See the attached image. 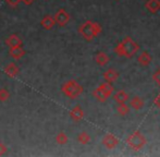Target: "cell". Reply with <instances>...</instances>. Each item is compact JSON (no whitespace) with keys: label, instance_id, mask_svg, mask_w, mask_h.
Listing matches in <instances>:
<instances>
[{"label":"cell","instance_id":"cell-16","mask_svg":"<svg viewBox=\"0 0 160 157\" xmlns=\"http://www.w3.org/2000/svg\"><path fill=\"white\" fill-rule=\"evenodd\" d=\"M98 87H99V89H100V91L102 92V93L105 94V95L107 96L108 98H109L110 96L112 95V93H113V91H114L112 84H111V83H109V82L102 83V84H100Z\"/></svg>","mask_w":160,"mask_h":157},{"label":"cell","instance_id":"cell-5","mask_svg":"<svg viewBox=\"0 0 160 157\" xmlns=\"http://www.w3.org/2000/svg\"><path fill=\"white\" fill-rule=\"evenodd\" d=\"M53 19H55L56 23L62 28V26H65L68 23H69L71 18H70V14L64 10V9H59V10L56 12Z\"/></svg>","mask_w":160,"mask_h":157},{"label":"cell","instance_id":"cell-17","mask_svg":"<svg viewBox=\"0 0 160 157\" xmlns=\"http://www.w3.org/2000/svg\"><path fill=\"white\" fill-rule=\"evenodd\" d=\"M113 99L116 100L117 104H122V103H127L128 100V94L124 91H118L114 93Z\"/></svg>","mask_w":160,"mask_h":157},{"label":"cell","instance_id":"cell-21","mask_svg":"<svg viewBox=\"0 0 160 157\" xmlns=\"http://www.w3.org/2000/svg\"><path fill=\"white\" fill-rule=\"evenodd\" d=\"M68 141H69V138H68V135L64 133V132H59V133L56 135V142H57L59 145L67 144Z\"/></svg>","mask_w":160,"mask_h":157},{"label":"cell","instance_id":"cell-20","mask_svg":"<svg viewBox=\"0 0 160 157\" xmlns=\"http://www.w3.org/2000/svg\"><path fill=\"white\" fill-rule=\"evenodd\" d=\"M93 96L96 98L98 102H100V103H105L106 100L108 99V97L105 95V94L102 93V92L99 89V87H97V89H94V92H93Z\"/></svg>","mask_w":160,"mask_h":157},{"label":"cell","instance_id":"cell-6","mask_svg":"<svg viewBox=\"0 0 160 157\" xmlns=\"http://www.w3.org/2000/svg\"><path fill=\"white\" fill-rule=\"evenodd\" d=\"M102 144H103V146H106L107 149H114V147L119 144V140L113 134L107 133L102 139Z\"/></svg>","mask_w":160,"mask_h":157},{"label":"cell","instance_id":"cell-7","mask_svg":"<svg viewBox=\"0 0 160 157\" xmlns=\"http://www.w3.org/2000/svg\"><path fill=\"white\" fill-rule=\"evenodd\" d=\"M83 117H84V110H83L80 105H76V106L73 107V109L70 111V118L73 121H75V122L81 121L83 119Z\"/></svg>","mask_w":160,"mask_h":157},{"label":"cell","instance_id":"cell-28","mask_svg":"<svg viewBox=\"0 0 160 157\" xmlns=\"http://www.w3.org/2000/svg\"><path fill=\"white\" fill-rule=\"evenodd\" d=\"M21 1H23L24 4H26V6H30V4H32L35 0H21Z\"/></svg>","mask_w":160,"mask_h":157},{"label":"cell","instance_id":"cell-25","mask_svg":"<svg viewBox=\"0 0 160 157\" xmlns=\"http://www.w3.org/2000/svg\"><path fill=\"white\" fill-rule=\"evenodd\" d=\"M6 2L10 7H12V8H15V7L19 6V3L21 2V0H6Z\"/></svg>","mask_w":160,"mask_h":157},{"label":"cell","instance_id":"cell-8","mask_svg":"<svg viewBox=\"0 0 160 157\" xmlns=\"http://www.w3.org/2000/svg\"><path fill=\"white\" fill-rule=\"evenodd\" d=\"M56 24V21L55 19H53L52 15L48 14V15H45L44 18L42 19V21H40V25H42V28H44V30H51V28L55 26Z\"/></svg>","mask_w":160,"mask_h":157},{"label":"cell","instance_id":"cell-24","mask_svg":"<svg viewBox=\"0 0 160 157\" xmlns=\"http://www.w3.org/2000/svg\"><path fill=\"white\" fill-rule=\"evenodd\" d=\"M152 80L155 81V83H156L158 86H160V69H158V70L152 74Z\"/></svg>","mask_w":160,"mask_h":157},{"label":"cell","instance_id":"cell-11","mask_svg":"<svg viewBox=\"0 0 160 157\" xmlns=\"http://www.w3.org/2000/svg\"><path fill=\"white\" fill-rule=\"evenodd\" d=\"M9 55L13 58V59H21L24 55H25V50L22 48L21 46H18V47H10L9 49Z\"/></svg>","mask_w":160,"mask_h":157},{"label":"cell","instance_id":"cell-9","mask_svg":"<svg viewBox=\"0 0 160 157\" xmlns=\"http://www.w3.org/2000/svg\"><path fill=\"white\" fill-rule=\"evenodd\" d=\"M102 75H103V78L106 80V82H109V83L116 82L119 78V73L117 72L116 69H112V68H110V69H108L107 71H105Z\"/></svg>","mask_w":160,"mask_h":157},{"label":"cell","instance_id":"cell-27","mask_svg":"<svg viewBox=\"0 0 160 157\" xmlns=\"http://www.w3.org/2000/svg\"><path fill=\"white\" fill-rule=\"evenodd\" d=\"M155 105L160 108V94H159L158 96H157L156 98H155Z\"/></svg>","mask_w":160,"mask_h":157},{"label":"cell","instance_id":"cell-19","mask_svg":"<svg viewBox=\"0 0 160 157\" xmlns=\"http://www.w3.org/2000/svg\"><path fill=\"white\" fill-rule=\"evenodd\" d=\"M78 141L81 143V144L86 145V144H88V143L91 142V136H89V134L87 133V132L83 131L78 135Z\"/></svg>","mask_w":160,"mask_h":157},{"label":"cell","instance_id":"cell-3","mask_svg":"<svg viewBox=\"0 0 160 157\" xmlns=\"http://www.w3.org/2000/svg\"><path fill=\"white\" fill-rule=\"evenodd\" d=\"M61 91L67 97L69 98H78L83 93V86L74 80H69L61 86Z\"/></svg>","mask_w":160,"mask_h":157},{"label":"cell","instance_id":"cell-26","mask_svg":"<svg viewBox=\"0 0 160 157\" xmlns=\"http://www.w3.org/2000/svg\"><path fill=\"white\" fill-rule=\"evenodd\" d=\"M8 152V147L3 144V143L0 142V156L1 155H4V154Z\"/></svg>","mask_w":160,"mask_h":157},{"label":"cell","instance_id":"cell-13","mask_svg":"<svg viewBox=\"0 0 160 157\" xmlns=\"http://www.w3.org/2000/svg\"><path fill=\"white\" fill-rule=\"evenodd\" d=\"M152 57L150 56L149 53H147V51H144V53H142L141 55L138 56V58H137V61H138V63L141 64V66L143 67H147L150 64V62H152Z\"/></svg>","mask_w":160,"mask_h":157},{"label":"cell","instance_id":"cell-15","mask_svg":"<svg viewBox=\"0 0 160 157\" xmlns=\"http://www.w3.org/2000/svg\"><path fill=\"white\" fill-rule=\"evenodd\" d=\"M6 44L9 47H18V46H22V39L20 38L18 35L12 34L6 39Z\"/></svg>","mask_w":160,"mask_h":157},{"label":"cell","instance_id":"cell-10","mask_svg":"<svg viewBox=\"0 0 160 157\" xmlns=\"http://www.w3.org/2000/svg\"><path fill=\"white\" fill-rule=\"evenodd\" d=\"M3 71H4V73H6L8 77H10V78H17L18 77V74H19V68L17 67V64L15 63H13V62H11V63H9V64H7L6 67H4V69H3Z\"/></svg>","mask_w":160,"mask_h":157},{"label":"cell","instance_id":"cell-12","mask_svg":"<svg viewBox=\"0 0 160 157\" xmlns=\"http://www.w3.org/2000/svg\"><path fill=\"white\" fill-rule=\"evenodd\" d=\"M145 8L149 12L157 13L160 10V0H147L145 3Z\"/></svg>","mask_w":160,"mask_h":157},{"label":"cell","instance_id":"cell-1","mask_svg":"<svg viewBox=\"0 0 160 157\" xmlns=\"http://www.w3.org/2000/svg\"><path fill=\"white\" fill-rule=\"evenodd\" d=\"M138 50H139V45L136 42H134L130 36L125 37L114 48V53L119 57H125V58H132Z\"/></svg>","mask_w":160,"mask_h":157},{"label":"cell","instance_id":"cell-23","mask_svg":"<svg viewBox=\"0 0 160 157\" xmlns=\"http://www.w3.org/2000/svg\"><path fill=\"white\" fill-rule=\"evenodd\" d=\"M10 97V93L7 89H0V102L4 103L9 99Z\"/></svg>","mask_w":160,"mask_h":157},{"label":"cell","instance_id":"cell-2","mask_svg":"<svg viewBox=\"0 0 160 157\" xmlns=\"http://www.w3.org/2000/svg\"><path fill=\"white\" fill-rule=\"evenodd\" d=\"M102 31L100 24L93 21H86L78 28V33L83 36V38L86 39L87 42L93 40L97 35H99Z\"/></svg>","mask_w":160,"mask_h":157},{"label":"cell","instance_id":"cell-4","mask_svg":"<svg viewBox=\"0 0 160 157\" xmlns=\"http://www.w3.org/2000/svg\"><path fill=\"white\" fill-rule=\"evenodd\" d=\"M127 144L134 151H139L146 144V138L139 131H135L127 139Z\"/></svg>","mask_w":160,"mask_h":157},{"label":"cell","instance_id":"cell-14","mask_svg":"<svg viewBox=\"0 0 160 157\" xmlns=\"http://www.w3.org/2000/svg\"><path fill=\"white\" fill-rule=\"evenodd\" d=\"M95 61L97 62L98 66L103 67L109 62V57H108L107 53H103V51H99V53H97L95 56Z\"/></svg>","mask_w":160,"mask_h":157},{"label":"cell","instance_id":"cell-22","mask_svg":"<svg viewBox=\"0 0 160 157\" xmlns=\"http://www.w3.org/2000/svg\"><path fill=\"white\" fill-rule=\"evenodd\" d=\"M117 111L120 116H125L128 114L130 111V108L125 103H122V104H118V107H117Z\"/></svg>","mask_w":160,"mask_h":157},{"label":"cell","instance_id":"cell-18","mask_svg":"<svg viewBox=\"0 0 160 157\" xmlns=\"http://www.w3.org/2000/svg\"><path fill=\"white\" fill-rule=\"evenodd\" d=\"M130 106L135 110H139V109H142L144 107V100L139 96H134V97L131 98Z\"/></svg>","mask_w":160,"mask_h":157}]
</instances>
